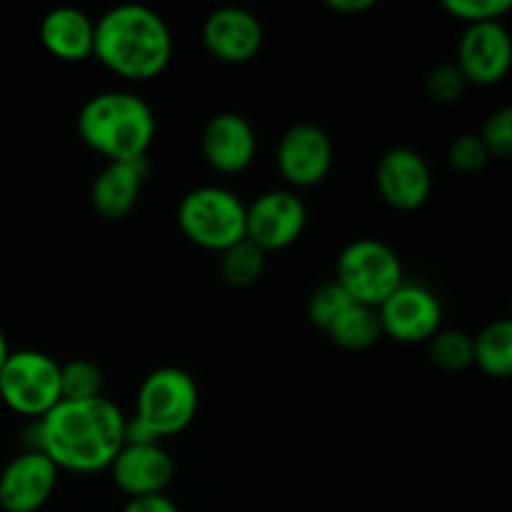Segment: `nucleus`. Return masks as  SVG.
<instances>
[{"instance_id": "obj_2", "label": "nucleus", "mask_w": 512, "mask_h": 512, "mask_svg": "<svg viewBox=\"0 0 512 512\" xmlns=\"http://www.w3.org/2000/svg\"><path fill=\"white\" fill-rule=\"evenodd\" d=\"M93 58L120 78H158L173 60V33L145 5H115L95 20Z\"/></svg>"}, {"instance_id": "obj_1", "label": "nucleus", "mask_w": 512, "mask_h": 512, "mask_svg": "<svg viewBox=\"0 0 512 512\" xmlns=\"http://www.w3.org/2000/svg\"><path fill=\"white\" fill-rule=\"evenodd\" d=\"M125 415L105 395L85 403L60 400L43 415L45 455L58 470L100 473L123 448Z\"/></svg>"}, {"instance_id": "obj_31", "label": "nucleus", "mask_w": 512, "mask_h": 512, "mask_svg": "<svg viewBox=\"0 0 512 512\" xmlns=\"http://www.w3.org/2000/svg\"><path fill=\"white\" fill-rule=\"evenodd\" d=\"M330 10H335V13H365V10H370L375 5V0H328Z\"/></svg>"}, {"instance_id": "obj_15", "label": "nucleus", "mask_w": 512, "mask_h": 512, "mask_svg": "<svg viewBox=\"0 0 512 512\" xmlns=\"http://www.w3.org/2000/svg\"><path fill=\"white\" fill-rule=\"evenodd\" d=\"M108 470L115 488L130 500L148 498V495H165L175 478V460L160 443L123 445Z\"/></svg>"}, {"instance_id": "obj_3", "label": "nucleus", "mask_w": 512, "mask_h": 512, "mask_svg": "<svg viewBox=\"0 0 512 512\" xmlns=\"http://www.w3.org/2000/svg\"><path fill=\"white\" fill-rule=\"evenodd\" d=\"M75 125L80 140L108 163L148 160L158 130L153 108L128 90H105L88 98Z\"/></svg>"}, {"instance_id": "obj_18", "label": "nucleus", "mask_w": 512, "mask_h": 512, "mask_svg": "<svg viewBox=\"0 0 512 512\" xmlns=\"http://www.w3.org/2000/svg\"><path fill=\"white\" fill-rule=\"evenodd\" d=\"M95 40V20L85 15L83 10L70 8H53L45 13L40 23V43L53 58L78 63L93 55Z\"/></svg>"}, {"instance_id": "obj_8", "label": "nucleus", "mask_w": 512, "mask_h": 512, "mask_svg": "<svg viewBox=\"0 0 512 512\" xmlns=\"http://www.w3.org/2000/svg\"><path fill=\"white\" fill-rule=\"evenodd\" d=\"M308 225V208L293 190H268L245 205V238L263 253H278L298 243Z\"/></svg>"}, {"instance_id": "obj_17", "label": "nucleus", "mask_w": 512, "mask_h": 512, "mask_svg": "<svg viewBox=\"0 0 512 512\" xmlns=\"http://www.w3.org/2000/svg\"><path fill=\"white\" fill-rule=\"evenodd\" d=\"M148 175V160L108 163L90 185V205L103 220H120L138 205Z\"/></svg>"}, {"instance_id": "obj_6", "label": "nucleus", "mask_w": 512, "mask_h": 512, "mask_svg": "<svg viewBox=\"0 0 512 512\" xmlns=\"http://www.w3.org/2000/svg\"><path fill=\"white\" fill-rule=\"evenodd\" d=\"M200 393L193 375L183 368L153 370L145 375L135 400V418L158 440L183 433L198 415Z\"/></svg>"}, {"instance_id": "obj_30", "label": "nucleus", "mask_w": 512, "mask_h": 512, "mask_svg": "<svg viewBox=\"0 0 512 512\" xmlns=\"http://www.w3.org/2000/svg\"><path fill=\"white\" fill-rule=\"evenodd\" d=\"M123 512H180V510L168 495H148V498L128 500Z\"/></svg>"}, {"instance_id": "obj_12", "label": "nucleus", "mask_w": 512, "mask_h": 512, "mask_svg": "<svg viewBox=\"0 0 512 512\" xmlns=\"http://www.w3.org/2000/svg\"><path fill=\"white\" fill-rule=\"evenodd\" d=\"M463 78L473 85L500 83L510 73L512 40L500 20L468 25L458 45V63Z\"/></svg>"}, {"instance_id": "obj_21", "label": "nucleus", "mask_w": 512, "mask_h": 512, "mask_svg": "<svg viewBox=\"0 0 512 512\" xmlns=\"http://www.w3.org/2000/svg\"><path fill=\"white\" fill-rule=\"evenodd\" d=\"M265 255L268 253H263L258 245L243 238L220 253V275L230 288H250L265 273Z\"/></svg>"}, {"instance_id": "obj_32", "label": "nucleus", "mask_w": 512, "mask_h": 512, "mask_svg": "<svg viewBox=\"0 0 512 512\" xmlns=\"http://www.w3.org/2000/svg\"><path fill=\"white\" fill-rule=\"evenodd\" d=\"M8 355H10L8 340H5L3 330H0V370H3V365H5V360H8Z\"/></svg>"}, {"instance_id": "obj_7", "label": "nucleus", "mask_w": 512, "mask_h": 512, "mask_svg": "<svg viewBox=\"0 0 512 512\" xmlns=\"http://www.w3.org/2000/svg\"><path fill=\"white\" fill-rule=\"evenodd\" d=\"M0 400L23 418H43L60 403V363L40 350H15L0 370Z\"/></svg>"}, {"instance_id": "obj_4", "label": "nucleus", "mask_w": 512, "mask_h": 512, "mask_svg": "<svg viewBox=\"0 0 512 512\" xmlns=\"http://www.w3.org/2000/svg\"><path fill=\"white\" fill-rule=\"evenodd\" d=\"M178 228L198 248L223 253L245 238V203L233 190L200 185L178 203Z\"/></svg>"}, {"instance_id": "obj_13", "label": "nucleus", "mask_w": 512, "mask_h": 512, "mask_svg": "<svg viewBox=\"0 0 512 512\" xmlns=\"http://www.w3.org/2000/svg\"><path fill=\"white\" fill-rule=\"evenodd\" d=\"M200 38L205 50L220 63L243 65L260 53L265 33L258 15L245 8L225 5L203 20Z\"/></svg>"}, {"instance_id": "obj_25", "label": "nucleus", "mask_w": 512, "mask_h": 512, "mask_svg": "<svg viewBox=\"0 0 512 512\" xmlns=\"http://www.w3.org/2000/svg\"><path fill=\"white\" fill-rule=\"evenodd\" d=\"M465 88H468V80L463 78L460 68L453 63L435 65L428 73V78H425V93H428L433 103L440 105L458 103L463 98Z\"/></svg>"}, {"instance_id": "obj_9", "label": "nucleus", "mask_w": 512, "mask_h": 512, "mask_svg": "<svg viewBox=\"0 0 512 512\" xmlns=\"http://www.w3.org/2000/svg\"><path fill=\"white\" fill-rule=\"evenodd\" d=\"M383 335L395 343H428L443 325V305L438 295L420 283H403L378 308Z\"/></svg>"}, {"instance_id": "obj_28", "label": "nucleus", "mask_w": 512, "mask_h": 512, "mask_svg": "<svg viewBox=\"0 0 512 512\" xmlns=\"http://www.w3.org/2000/svg\"><path fill=\"white\" fill-rule=\"evenodd\" d=\"M443 8L453 18L475 25L500 20L512 8V3L510 0H443Z\"/></svg>"}, {"instance_id": "obj_10", "label": "nucleus", "mask_w": 512, "mask_h": 512, "mask_svg": "<svg viewBox=\"0 0 512 512\" xmlns=\"http://www.w3.org/2000/svg\"><path fill=\"white\" fill-rule=\"evenodd\" d=\"M333 160V140L320 125L313 123L290 125L275 153L280 175L293 188H313L323 183L333 170Z\"/></svg>"}, {"instance_id": "obj_26", "label": "nucleus", "mask_w": 512, "mask_h": 512, "mask_svg": "<svg viewBox=\"0 0 512 512\" xmlns=\"http://www.w3.org/2000/svg\"><path fill=\"white\" fill-rule=\"evenodd\" d=\"M448 163L463 175H475L490 163V153L485 150L478 133H465L455 138L448 148Z\"/></svg>"}, {"instance_id": "obj_19", "label": "nucleus", "mask_w": 512, "mask_h": 512, "mask_svg": "<svg viewBox=\"0 0 512 512\" xmlns=\"http://www.w3.org/2000/svg\"><path fill=\"white\" fill-rule=\"evenodd\" d=\"M330 340L338 348L348 350V353H363L370 350L380 338H383V325H380L378 308H368V305L350 303L338 318L333 320L328 330H325Z\"/></svg>"}, {"instance_id": "obj_27", "label": "nucleus", "mask_w": 512, "mask_h": 512, "mask_svg": "<svg viewBox=\"0 0 512 512\" xmlns=\"http://www.w3.org/2000/svg\"><path fill=\"white\" fill-rule=\"evenodd\" d=\"M478 135L483 140L485 150L490 153V158L508 160L512 155V108L505 105V108L490 113Z\"/></svg>"}, {"instance_id": "obj_23", "label": "nucleus", "mask_w": 512, "mask_h": 512, "mask_svg": "<svg viewBox=\"0 0 512 512\" xmlns=\"http://www.w3.org/2000/svg\"><path fill=\"white\" fill-rule=\"evenodd\" d=\"M428 358L443 373H460L473 365V338L465 330H438L428 340Z\"/></svg>"}, {"instance_id": "obj_11", "label": "nucleus", "mask_w": 512, "mask_h": 512, "mask_svg": "<svg viewBox=\"0 0 512 512\" xmlns=\"http://www.w3.org/2000/svg\"><path fill=\"white\" fill-rule=\"evenodd\" d=\"M378 193L390 208L410 213L428 203L433 193V170L413 148H390L375 168Z\"/></svg>"}, {"instance_id": "obj_16", "label": "nucleus", "mask_w": 512, "mask_h": 512, "mask_svg": "<svg viewBox=\"0 0 512 512\" xmlns=\"http://www.w3.org/2000/svg\"><path fill=\"white\" fill-rule=\"evenodd\" d=\"M58 473L48 455H15L0 473V508L3 512H38L53 498Z\"/></svg>"}, {"instance_id": "obj_20", "label": "nucleus", "mask_w": 512, "mask_h": 512, "mask_svg": "<svg viewBox=\"0 0 512 512\" xmlns=\"http://www.w3.org/2000/svg\"><path fill=\"white\" fill-rule=\"evenodd\" d=\"M473 365L490 378H508L512 373V323L493 320L473 338Z\"/></svg>"}, {"instance_id": "obj_14", "label": "nucleus", "mask_w": 512, "mask_h": 512, "mask_svg": "<svg viewBox=\"0 0 512 512\" xmlns=\"http://www.w3.org/2000/svg\"><path fill=\"white\" fill-rule=\"evenodd\" d=\"M205 163L223 175H238L253 165L258 155V133L240 113H218L205 123L200 135Z\"/></svg>"}, {"instance_id": "obj_24", "label": "nucleus", "mask_w": 512, "mask_h": 512, "mask_svg": "<svg viewBox=\"0 0 512 512\" xmlns=\"http://www.w3.org/2000/svg\"><path fill=\"white\" fill-rule=\"evenodd\" d=\"M350 303H353L350 295L345 293L335 280H328V283H320L318 288L310 293L308 303H305V313H308L310 323L325 333V330L333 325V320L338 318Z\"/></svg>"}, {"instance_id": "obj_22", "label": "nucleus", "mask_w": 512, "mask_h": 512, "mask_svg": "<svg viewBox=\"0 0 512 512\" xmlns=\"http://www.w3.org/2000/svg\"><path fill=\"white\" fill-rule=\"evenodd\" d=\"M103 395V370L93 360L75 358L60 365V400L85 403Z\"/></svg>"}, {"instance_id": "obj_5", "label": "nucleus", "mask_w": 512, "mask_h": 512, "mask_svg": "<svg viewBox=\"0 0 512 512\" xmlns=\"http://www.w3.org/2000/svg\"><path fill=\"white\" fill-rule=\"evenodd\" d=\"M333 280L355 303L380 308L405 283V275L400 255L385 240L358 238L338 255Z\"/></svg>"}, {"instance_id": "obj_29", "label": "nucleus", "mask_w": 512, "mask_h": 512, "mask_svg": "<svg viewBox=\"0 0 512 512\" xmlns=\"http://www.w3.org/2000/svg\"><path fill=\"white\" fill-rule=\"evenodd\" d=\"M20 448L23 453H43L45 455V430L43 418H30L20 428Z\"/></svg>"}]
</instances>
